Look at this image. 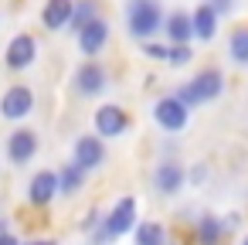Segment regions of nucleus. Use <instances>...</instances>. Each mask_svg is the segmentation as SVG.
I'll return each mask as SVG.
<instances>
[{"label":"nucleus","instance_id":"1","mask_svg":"<svg viewBox=\"0 0 248 245\" xmlns=\"http://www.w3.org/2000/svg\"><path fill=\"white\" fill-rule=\"evenodd\" d=\"M224 89H228L224 72H221L217 65H204V68H197L190 79H184V82L173 89V96L194 113V109H201V106L217 102V99L224 96Z\"/></svg>","mask_w":248,"mask_h":245},{"label":"nucleus","instance_id":"2","mask_svg":"<svg viewBox=\"0 0 248 245\" xmlns=\"http://www.w3.org/2000/svg\"><path fill=\"white\" fill-rule=\"evenodd\" d=\"M163 4L160 0H129L126 4V31L133 41H153L160 31H163Z\"/></svg>","mask_w":248,"mask_h":245},{"label":"nucleus","instance_id":"3","mask_svg":"<svg viewBox=\"0 0 248 245\" xmlns=\"http://www.w3.org/2000/svg\"><path fill=\"white\" fill-rule=\"evenodd\" d=\"M109 85H112V75H109V68L99 58H82L75 65V72H72V92L78 99H85V102L106 96Z\"/></svg>","mask_w":248,"mask_h":245},{"label":"nucleus","instance_id":"4","mask_svg":"<svg viewBox=\"0 0 248 245\" xmlns=\"http://www.w3.org/2000/svg\"><path fill=\"white\" fill-rule=\"evenodd\" d=\"M38 153H41V133L34 130V126H14L11 133H7V140H4V157H7V163L14 167V170H24V167H31L34 160H38Z\"/></svg>","mask_w":248,"mask_h":245},{"label":"nucleus","instance_id":"5","mask_svg":"<svg viewBox=\"0 0 248 245\" xmlns=\"http://www.w3.org/2000/svg\"><path fill=\"white\" fill-rule=\"evenodd\" d=\"M150 119H153V126H156L160 133L177 136V133H184V130L190 126V109H187L173 92H163V96L153 99V106H150Z\"/></svg>","mask_w":248,"mask_h":245},{"label":"nucleus","instance_id":"6","mask_svg":"<svg viewBox=\"0 0 248 245\" xmlns=\"http://www.w3.org/2000/svg\"><path fill=\"white\" fill-rule=\"evenodd\" d=\"M129 130H133V116H129V109L123 102H99L92 109V133L102 136L106 143L123 140Z\"/></svg>","mask_w":248,"mask_h":245},{"label":"nucleus","instance_id":"7","mask_svg":"<svg viewBox=\"0 0 248 245\" xmlns=\"http://www.w3.org/2000/svg\"><path fill=\"white\" fill-rule=\"evenodd\" d=\"M38 109V92L28 85V82H11L4 92H0V119H7V123H24L31 119Z\"/></svg>","mask_w":248,"mask_h":245},{"label":"nucleus","instance_id":"8","mask_svg":"<svg viewBox=\"0 0 248 245\" xmlns=\"http://www.w3.org/2000/svg\"><path fill=\"white\" fill-rule=\"evenodd\" d=\"M38 55H41V41L31 31H17L4 45V68L11 75H21V72H28V68L38 65Z\"/></svg>","mask_w":248,"mask_h":245},{"label":"nucleus","instance_id":"9","mask_svg":"<svg viewBox=\"0 0 248 245\" xmlns=\"http://www.w3.org/2000/svg\"><path fill=\"white\" fill-rule=\"evenodd\" d=\"M150 187L160 197H177L187 187V167L180 157H160L150 170Z\"/></svg>","mask_w":248,"mask_h":245},{"label":"nucleus","instance_id":"10","mask_svg":"<svg viewBox=\"0 0 248 245\" xmlns=\"http://www.w3.org/2000/svg\"><path fill=\"white\" fill-rule=\"evenodd\" d=\"M140 225V201L133 197V194H123V197H116L109 208H106V214H102V228L119 242L123 235H133V228Z\"/></svg>","mask_w":248,"mask_h":245},{"label":"nucleus","instance_id":"11","mask_svg":"<svg viewBox=\"0 0 248 245\" xmlns=\"http://www.w3.org/2000/svg\"><path fill=\"white\" fill-rule=\"evenodd\" d=\"M72 160H75L82 170L95 174V170H102V167L109 163V143H106L102 136H95V133H78V136L72 140Z\"/></svg>","mask_w":248,"mask_h":245},{"label":"nucleus","instance_id":"12","mask_svg":"<svg viewBox=\"0 0 248 245\" xmlns=\"http://www.w3.org/2000/svg\"><path fill=\"white\" fill-rule=\"evenodd\" d=\"M24 201H28V208H34V211L51 208V204L58 201V170H55V167L34 170L31 180H28V187H24Z\"/></svg>","mask_w":248,"mask_h":245},{"label":"nucleus","instance_id":"13","mask_svg":"<svg viewBox=\"0 0 248 245\" xmlns=\"http://www.w3.org/2000/svg\"><path fill=\"white\" fill-rule=\"evenodd\" d=\"M228 225L221 214L214 211H201L197 218H190V228H187V245H224L228 242Z\"/></svg>","mask_w":248,"mask_h":245},{"label":"nucleus","instance_id":"14","mask_svg":"<svg viewBox=\"0 0 248 245\" xmlns=\"http://www.w3.org/2000/svg\"><path fill=\"white\" fill-rule=\"evenodd\" d=\"M109 38H112V24H109L106 17H95L92 24H85V28L75 34L82 58H99V55L109 48Z\"/></svg>","mask_w":248,"mask_h":245},{"label":"nucleus","instance_id":"15","mask_svg":"<svg viewBox=\"0 0 248 245\" xmlns=\"http://www.w3.org/2000/svg\"><path fill=\"white\" fill-rule=\"evenodd\" d=\"M55 170H58V197L72 201V197H78V194L89 187V170H82L72 157H68V160H62Z\"/></svg>","mask_w":248,"mask_h":245},{"label":"nucleus","instance_id":"16","mask_svg":"<svg viewBox=\"0 0 248 245\" xmlns=\"http://www.w3.org/2000/svg\"><path fill=\"white\" fill-rule=\"evenodd\" d=\"M160 34H163L167 45H194V21H190V11H167Z\"/></svg>","mask_w":248,"mask_h":245},{"label":"nucleus","instance_id":"17","mask_svg":"<svg viewBox=\"0 0 248 245\" xmlns=\"http://www.w3.org/2000/svg\"><path fill=\"white\" fill-rule=\"evenodd\" d=\"M72 11H75V0H45V4H41V28L51 31V34L68 31Z\"/></svg>","mask_w":248,"mask_h":245},{"label":"nucleus","instance_id":"18","mask_svg":"<svg viewBox=\"0 0 248 245\" xmlns=\"http://www.w3.org/2000/svg\"><path fill=\"white\" fill-rule=\"evenodd\" d=\"M190 21H194V41H214L217 38V28H221V17L214 14V7L211 4H204V0H201V4L190 11Z\"/></svg>","mask_w":248,"mask_h":245},{"label":"nucleus","instance_id":"19","mask_svg":"<svg viewBox=\"0 0 248 245\" xmlns=\"http://www.w3.org/2000/svg\"><path fill=\"white\" fill-rule=\"evenodd\" d=\"M133 245H170V228L153 218H140L133 228Z\"/></svg>","mask_w":248,"mask_h":245},{"label":"nucleus","instance_id":"20","mask_svg":"<svg viewBox=\"0 0 248 245\" xmlns=\"http://www.w3.org/2000/svg\"><path fill=\"white\" fill-rule=\"evenodd\" d=\"M95 17H102V4L99 0H75V11H72V24L68 34H78L85 24H92Z\"/></svg>","mask_w":248,"mask_h":245},{"label":"nucleus","instance_id":"21","mask_svg":"<svg viewBox=\"0 0 248 245\" xmlns=\"http://www.w3.org/2000/svg\"><path fill=\"white\" fill-rule=\"evenodd\" d=\"M228 62L238 68H248V24H241L228 34Z\"/></svg>","mask_w":248,"mask_h":245},{"label":"nucleus","instance_id":"22","mask_svg":"<svg viewBox=\"0 0 248 245\" xmlns=\"http://www.w3.org/2000/svg\"><path fill=\"white\" fill-rule=\"evenodd\" d=\"M187 65H194V45H170L167 68H187Z\"/></svg>","mask_w":248,"mask_h":245},{"label":"nucleus","instance_id":"23","mask_svg":"<svg viewBox=\"0 0 248 245\" xmlns=\"http://www.w3.org/2000/svg\"><path fill=\"white\" fill-rule=\"evenodd\" d=\"M167 51H170V45H167V41H156V38L140 45V55L150 58V62H163V65H167Z\"/></svg>","mask_w":248,"mask_h":245},{"label":"nucleus","instance_id":"24","mask_svg":"<svg viewBox=\"0 0 248 245\" xmlns=\"http://www.w3.org/2000/svg\"><path fill=\"white\" fill-rule=\"evenodd\" d=\"M211 180V163L207 160H197L194 167H187V184L190 187H204Z\"/></svg>","mask_w":248,"mask_h":245},{"label":"nucleus","instance_id":"25","mask_svg":"<svg viewBox=\"0 0 248 245\" xmlns=\"http://www.w3.org/2000/svg\"><path fill=\"white\" fill-rule=\"evenodd\" d=\"M102 214H106V208H99V204H95V208H89V211L82 214V221H78V231L92 235V231H95V228L102 225Z\"/></svg>","mask_w":248,"mask_h":245},{"label":"nucleus","instance_id":"26","mask_svg":"<svg viewBox=\"0 0 248 245\" xmlns=\"http://www.w3.org/2000/svg\"><path fill=\"white\" fill-rule=\"evenodd\" d=\"M204 4H211L214 7V14L224 21V17H231L234 14V7H238V0H204Z\"/></svg>","mask_w":248,"mask_h":245},{"label":"nucleus","instance_id":"27","mask_svg":"<svg viewBox=\"0 0 248 245\" xmlns=\"http://www.w3.org/2000/svg\"><path fill=\"white\" fill-rule=\"evenodd\" d=\"M0 245H24V242H21V235H17V231L4 228V231H0Z\"/></svg>","mask_w":248,"mask_h":245},{"label":"nucleus","instance_id":"28","mask_svg":"<svg viewBox=\"0 0 248 245\" xmlns=\"http://www.w3.org/2000/svg\"><path fill=\"white\" fill-rule=\"evenodd\" d=\"M224 225H228V231H238L241 228V211H228L224 214Z\"/></svg>","mask_w":248,"mask_h":245},{"label":"nucleus","instance_id":"29","mask_svg":"<svg viewBox=\"0 0 248 245\" xmlns=\"http://www.w3.org/2000/svg\"><path fill=\"white\" fill-rule=\"evenodd\" d=\"M24 245H58V238H48V235H41V238H31V242H24Z\"/></svg>","mask_w":248,"mask_h":245},{"label":"nucleus","instance_id":"30","mask_svg":"<svg viewBox=\"0 0 248 245\" xmlns=\"http://www.w3.org/2000/svg\"><path fill=\"white\" fill-rule=\"evenodd\" d=\"M4 228H11V225H7V218H0V231H4Z\"/></svg>","mask_w":248,"mask_h":245},{"label":"nucleus","instance_id":"31","mask_svg":"<svg viewBox=\"0 0 248 245\" xmlns=\"http://www.w3.org/2000/svg\"><path fill=\"white\" fill-rule=\"evenodd\" d=\"M241 245H248V235H241Z\"/></svg>","mask_w":248,"mask_h":245},{"label":"nucleus","instance_id":"32","mask_svg":"<svg viewBox=\"0 0 248 245\" xmlns=\"http://www.w3.org/2000/svg\"><path fill=\"white\" fill-rule=\"evenodd\" d=\"M126 4H129V0H126Z\"/></svg>","mask_w":248,"mask_h":245}]
</instances>
